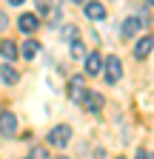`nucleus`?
<instances>
[{"label":"nucleus","instance_id":"7","mask_svg":"<svg viewBox=\"0 0 154 159\" xmlns=\"http://www.w3.org/2000/svg\"><path fill=\"white\" fill-rule=\"evenodd\" d=\"M37 26H40L37 14H20V20H17V29H20L23 34H31V31H37Z\"/></svg>","mask_w":154,"mask_h":159},{"label":"nucleus","instance_id":"1","mask_svg":"<svg viewBox=\"0 0 154 159\" xmlns=\"http://www.w3.org/2000/svg\"><path fill=\"white\" fill-rule=\"evenodd\" d=\"M103 68H106V83H120V77H123V63H120V57H106L103 60Z\"/></svg>","mask_w":154,"mask_h":159},{"label":"nucleus","instance_id":"4","mask_svg":"<svg viewBox=\"0 0 154 159\" xmlns=\"http://www.w3.org/2000/svg\"><path fill=\"white\" fill-rule=\"evenodd\" d=\"M14 131H17V116L12 114V111H3L0 114V136H14Z\"/></svg>","mask_w":154,"mask_h":159},{"label":"nucleus","instance_id":"16","mask_svg":"<svg viewBox=\"0 0 154 159\" xmlns=\"http://www.w3.org/2000/svg\"><path fill=\"white\" fill-rule=\"evenodd\" d=\"M71 54H74V57H83V46H80V40H74V43H71Z\"/></svg>","mask_w":154,"mask_h":159},{"label":"nucleus","instance_id":"19","mask_svg":"<svg viewBox=\"0 0 154 159\" xmlns=\"http://www.w3.org/2000/svg\"><path fill=\"white\" fill-rule=\"evenodd\" d=\"M26 0H9V6H23Z\"/></svg>","mask_w":154,"mask_h":159},{"label":"nucleus","instance_id":"22","mask_svg":"<svg viewBox=\"0 0 154 159\" xmlns=\"http://www.w3.org/2000/svg\"><path fill=\"white\" fill-rule=\"evenodd\" d=\"M148 3H154V0H148Z\"/></svg>","mask_w":154,"mask_h":159},{"label":"nucleus","instance_id":"14","mask_svg":"<svg viewBox=\"0 0 154 159\" xmlns=\"http://www.w3.org/2000/svg\"><path fill=\"white\" fill-rule=\"evenodd\" d=\"M34 6H37V11H40V14H49V11H51V0H34Z\"/></svg>","mask_w":154,"mask_h":159},{"label":"nucleus","instance_id":"23","mask_svg":"<svg viewBox=\"0 0 154 159\" xmlns=\"http://www.w3.org/2000/svg\"><path fill=\"white\" fill-rule=\"evenodd\" d=\"M26 159H31V156H26Z\"/></svg>","mask_w":154,"mask_h":159},{"label":"nucleus","instance_id":"2","mask_svg":"<svg viewBox=\"0 0 154 159\" xmlns=\"http://www.w3.org/2000/svg\"><path fill=\"white\" fill-rule=\"evenodd\" d=\"M80 105L89 111V114H100V108H103V94L100 91H83V97H80Z\"/></svg>","mask_w":154,"mask_h":159},{"label":"nucleus","instance_id":"9","mask_svg":"<svg viewBox=\"0 0 154 159\" xmlns=\"http://www.w3.org/2000/svg\"><path fill=\"white\" fill-rule=\"evenodd\" d=\"M17 80H20V74H17V68L12 63H3L0 66V83H6V85H14Z\"/></svg>","mask_w":154,"mask_h":159},{"label":"nucleus","instance_id":"15","mask_svg":"<svg viewBox=\"0 0 154 159\" xmlns=\"http://www.w3.org/2000/svg\"><path fill=\"white\" fill-rule=\"evenodd\" d=\"M31 159H49L46 148H34V151H31Z\"/></svg>","mask_w":154,"mask_h":159},{"label":"nucleus","instance_id":"8","mask_svg":"<svg viewBox=\"0 0 154 159\" xmlns=\"http://www.w3.org/2000/svg\"><path fill=\"white\" fill-rule=\"evenodd\" d=\"M151 48H154V37H140L137 40V46H134V57H137V60H143V57H148L151 54Z\"/></svg>","mask_w":154,"mask_h":159},{"label":"nucleus","instance_id":"6","mask_svg":"<svg viewBox=\"0 0 154 159\" xmlns=\"http://www.w3.org/2000/svg\"><path fill=\"white\" fill-rule=\"evenodd\" d=\"M83 68H86V74H89V77L100 74V71H103V60H100V54H97V51L86 54V66H83Z\"/></svg>","mask_w":154,"mask_h":159},{"label":"nucleus","instance_id":"10","mask_svg":"<svg viewBox=\"0 0 154 159\" xmlns=\"http://www.w3.org/2000/svg\"><path fill=\"white\" fill-rule=\"evenodd\" d=\"M143 26H146V23H143L140 17H128V20H123V29H120V34H123V37H134V34H137Z\"/></svg>","mask_w":154,"mask_h":159},{"label":"nucleus","instance_id":"13","mask_svg":"<svg viewBox=\"0 0 154 159\" xmlns=\"http://www.w3.org/2000/svg\"><path fill=\"white\" fill-rule=\"evenodd\" d=\"M69 88H71V99H80V97H83V91H86V88H83V80H80V77H74L71 83H69Z\"/></svg>","mask_w":154,"mask_h":159},{"label":"nucleus","instance_id":"17","mask_svg":"<svg viewBox=\"0 0 154 159\" xmlns=\"http://www.w3.org/2000/svg\"><path fill=\"white\" fill-rule=\"evenodd\" d=\"M137 159H154V153L146 151V148H140V151H137Z\"/></svg>","mask_w":154,"mask_h":159},{"label":"nucleus","instance_id":"18","mask_svg":"<svg viewBox=\"0 0 154 159\" xmlns=\"http://www.w3.org/2000/svg\"><path fill=\"white\" fill-rule=\"evenodd\" d=\"M6 26H9V20H6V14H3V11H0V31H3Z\"/></svg>","mask_w":154,"mask_h":159},{"label":"nucleus","instance_id":"21","mask_svg":"<svg viewBox=\"0 0 154 159\" xmlns=\"http://www.w3.org/2000/svg\"><path fill=\"white\" fill-rule=\"evenodd\" d=\"M57 159H69V156H57Z\"/></svg>","mask_w":154,"mask_h":159},{"label":"nucleus","instance_id":"12","mask_svg":"<svg viewBox=\"0 0 154 159\" xmlns=\"http://www.w3.org/2000/svg\"><path fill=\"white\" fill-rule=\"evenodd\" d=\"M20 54L26 57V60H34L37 54H40V43H37V40H26V43H23V48H20Z\"/></svg>","mask_w":154,"mask_h":159},{"label":"nucleus","instance_id":"3","mask_svg":"<svg viewBox=\"0 0 154 159\" xmlns=\"http://www.w3.org/2000/svg\"><path fill=\"white\" fill-rule=\"evenodd\" d=\"M69 142H71V128H69V125H57V128L49 131V145H54V148H66Z\"/></svg>","mask_w":154,"mask_h":159},{"label":"nucleus","instance_id":"5","mask_svg":"<svg viewBox=\"0 0 154 159\" xmlns=\"http://www.w3.org/2000/svg\"><path fill=\"white\" fill-rule=\"evenodd\" d=\"M86 17L94 20V23H100V20L106 17V6L100 3V0H86Z\"/></svg>","mask_w":154,"mask_h":159},{"label":"nucleus","instance_id":"11","mask_svg":"<svg viewBox=\"0 0 154 159\" xmlns=\"http://www.w3.org/2000/svg\"><path fill=\"white\" fill-rule=\"evenodd\" d=\"M17 54H20V48H17L12 40H3V43H0V57H3V60L12 63V60H17Z\"/></svg>","mask_w":154,"mask_h":159},{"label":"nucleus","instance_id":"20","mask_svg":"<svg viewBox=\"0 0 154 159\" xmlns=\"http://www.w3.org/2000/svg\"><path fill=\"white\" fill-rule=\"evenodd\" d=\"M69 3H86V0H69Z\"/></svg>","mask_w":154,"mask_h":159}]
</instances>
